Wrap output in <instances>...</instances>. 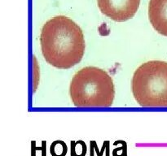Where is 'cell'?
I'll list each match as a JSON object with an SVG mask.
<instances>
[{"label":"cell","instance_id":"1","mask_svg":"<svg viewBox=\"0 0 167 156\" xmlns=\"http://www.w3.org/2000/svg\"><path fill=\"white\" fill-rule=\"evenodd\" d=\"M40 44L46 61L60 69H68L78 64L86 49L82 30L64 16L53 17L42 26Z\"/></svg>","mask_w":167,"mask_h":156},{"label":"cell","instance_id":"2","mask_svg":"<svg viewBox=\"0 0 167 156\" xmlns=\"http://www.w3.org/2000/svg\"><path fill=\"white\" fill-rule=\"evenodd\" d=\"M69 95L78 107H109L114 100L115 89L109 73L99 67H86L74 76Z\"/></svg>","mask_w":167,"mask_h":156},{"label":"cell","instance_id":"3","mask_svg":"<svg viewBox=\"0 0 167 156\" xmlns=\"http://www.w3.org/2000/svg\"><path fill=\"white\" fill-rule=\"evenodd\" d=\"M135 101L144 107H167V63L146 62L135 70L131 81Z\"/></svg>","mask_w":167,"mask_h":156},{"label":"cell","instance_id":"4","mask_svg":"<svg viewBox=\"0 0 167 156\" xmlns=\"http://www.w3.org/2000/svg\"><path fill=\"white\" fill-rule=\"evenodd\" d=\"M97 3L104 15L114 21L123 22L135 15L140 0H97Z\"/></svg>","mask_w":167,"mask_h":156},{"label":"cell","instance_id":"5","mask_svg":"<svg viewBox=\"0 0 167 156\" xmlns=\"http://www.w3.org/2000/svg\"><path fill=\"white\" fill-rule=\"evenodd\" d=\"M148 17L156 31L167 37V0H150Z\"/></svg>","mask_w":167,"mask_h":156},{"label":"cell","instance_id":"6","mask_svg":"<svg viewBox=\"0 0 167 156\" xmlns=\"http://www.w3.org/2000/svg\"><path fill=\"white\" fill-rule=\"evenodd\" d=\"M67 152V147L63 141H55L51 146V153L53 156H64Z\"/></svg>","mask_w":167,"mask_h":156},{"label":"cell","instance_id":"7","mask_svg":"<svg viewBox=\"0 0 167 156\" xmlns=\"http://www.w3.org/2000/svg\"><path fill=\"white\" fill-rule=\"evenodd\" d=\"M86 145L82 141H78L73 144L72 153L75 156H84L86 155Z\"/></svg>","mask_w":167,"mask_h":156}]
</instances>
